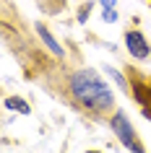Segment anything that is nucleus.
I'll return each mask as SVG.
<instances>
[{
  "instance_id": "1",
  "label": "nucleus",
  "mask_w": 151,
  "mask_h": 153,
  "mask_svg": "<svg viewBox=\"0 0 151 153\" xmlns=\"http://www.w3.org/2000/svg\"><path fill=\"white\" fill-rule=\"evenodd\" d=\"M68 96L73 99L76 106H81L91 117H102V114L112 112V106H115L110 83L94 68H78L68 75Z\"/></svg>"
},
{
  "instance_id": "2",
  "label": "nucleus",
  "mask_w": 151,
  "mask_h": 153,
  "mask_svg": "<svg viewBox=\"0 0 151 153\" xmlns=\"http://www.w3.org/2000/svg\"><path fill=\"white\" fill-rule=\"evenodd\" d=\"M110 127H112V132H115V137L120 140V145H122V148H128L130 153H146L143 143L138 140L133 125H130V120H128V114L122 112V109H115V112H112Z\"/></svg>"
},
{
  "instance_id": "3",
  "label": "nucleus",
  "mask_w": 151,
  "mask_h": 153,
  "mask_svg": "<svg viewBox=\"0 0 151 153\" xmlns=\"http://www.w3.org/2000/svg\"><path fill=\"white\" fill-rule=\"evenodd\" d=\"M122 42H125V49L130 52L133 60L143 62V60H149V57H151V44H149V39L143 36V31H138V29H128V31L122 34Z\"/></svg>"
},
{
  "instance_id": "4",
  "label": "nucleus",
  "mask_w": 151,
  "mask_h": 153,
  "mask_svg": "<svg viewBox=\"0 0 151 153\" xmlns=\"http://www.w3.org/2000/svg\"><path fill=\"white\" fill-rule=\"evenodd\" d=\"M130 94H133V99L138 101L141 112L151 120V83L141 81V78H135V81H133V86H130Z\"/></svg>"
},
{
  "instance_id": "5",
  "label": "nucleus",
  "mask_w": 151,
  "mask_h": 153,
  "mask_svg": "<svg viewBox=\"0 0 151 153\" xmlns=\"http://www.w3.org/2000/svg\"><path fill=\"white\" fill-rule=\"evenodd\" d=\"M37 36H39V39H42V44H44V47L50 49V55H52V57H57V60H63V57H65L63 44H60V42L55 39V34L50 31V29H47L44 24H37Z\"/></svg>"
},
{
  "instance_id": "6",
  "label": "nucleus",
  "mask_w": 151,
  "mask_h": 153,
  "mask_svg": "<svg viewBox=\"0 0 151 153\" xmlns=\"http://www.w3.org/2000/svg\"><path fill=\"white\" fill-rule=\"evenodd\" d=\"M102 73H104V75H110L112 81H115V86H117V88H122L125 94H130V83H128V75H125L122 70L112 68V65H102Z\"/></svg>"
},
{
  "instance_id": "7",
  "label": "nucleus",
  "mask_w": 151,
  "mask_h": 153,
  "mask_svg": "<svg viewBox=\"0 0 151 153\" xmlns=\"http://www.w3.org/2000/svg\"><path fill=\"white\" fill-rule=\"evenodd\" d=\"M5 106L13 109V112H21V114H32V106L26 104L21 96H8V99H5Z\"/></svg>"
},
{
  "instance_id": "8",
  "label": "nucleus",
  "mask_w": 151,
  "mask_h": 153,
  "mask_svg": "<svg viewBox=\"0 0 151 153\" xmlns=\"http://www.w3.org/2000/svg\"><path fill=\"white\" fill-rule=\"evenodd\" d=\"M94 5H99V3H91V0H86V3L78 8V13H76V21H78V24H86V21H89V13L94 10Z\"/></svg>"
},
{
  "instance_id": "9",
  "label": "nucleus",
  "mask_w": 151,
  "mask_h": 153,
  "mask_svg": "<svg viewBox=\"0 0 151 153\" xmlns=\"http://www.w3.org/2000/svg\"><path fill=\"white\" fill-rule=\"evenodd\" d=\"M102 21L104 24H117V8H102Z\"/></svg>"
},
{
  "instance_id": "10",
  "label": "nucleus",
  "mask_w": 151,
  "mask_h": 153,
  "mask_svg": "<svg viewBox=\"0 0 151 153\" xmlns=\"http://www.w3.org/2000/svg\"><path fill=\"white\" fill-rule=\"evenodd\" d=\"M99 8H117V0H96Z\"/></svg>"
},
{
  "instance_id": "11",
  "label": "nucleus",
  "mask_w": 151,
  "mask_h": 153,
  "mask_svg": "<svg viewBox=\"0 0 151 153\" xmlns=\"http://www.w3.org/2000/svg\"><path fill=\"white\" fill-rule=\"evenodd\" d=\"M86 153H102V151H86Z\"/></svg>"
}]
</instances>
